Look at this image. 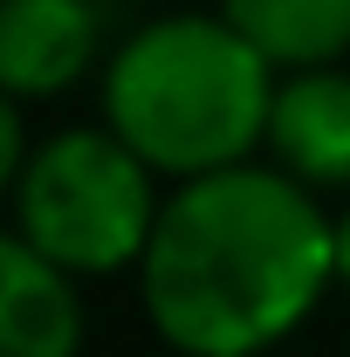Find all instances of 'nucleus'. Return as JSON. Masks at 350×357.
Wrapping results in <instances>:
<instances>
[{"label":"nucleus","instance_id":"1","mask_svg":"<svg viewBox=\"0 0 350 357\" xmlns=\"http://www.w3.org/2000/svg\"><path fill=\"white\" fill-rule=\"evenodd\" d=\"M337 282V220L282 165L185 178L137 261L144 316L178 357H261Z\"/></svg>","mask_w":350,"mask_h":357},{"label":"nucleus","instance_id":"2","mask_svg":"<svg viewBox=\"0 0 350 357\" xmlns=\"http://www.w3.org/2000/svg\"><path fill=\"white\" fill-rule=\"evenodd\" d=\"M275 62L227 14H158L103 62V124L158 178H206L268 144Z\"/></svg>","mask_w":350,"mask_h":357},{"label":"nucleus","instance_id":"3","mask_svg":"<svg viewBox=\"0 0 350 357\" xmlns=\"http://www.w3.org/2000/svg\"><path fill=\"white\" fill-rule=\"evenodd\" d=\"M158 172L110 124L42 137L14 185V234L76 282L137 268L158 234Z\"/></svg>","mask_w":350,"mask_h":357},{"label":"nucleus","instance_id":"4","mask_svg":"<svg viewBox=\"0 0 350 357\" xmlns=\"http://www.w3.org/2000/svg\"><path fill=\"white\" fill-rule=\"evenodd\" d=\"M103 55L96 0H0V89L14 103L69 96Z\"/></svg>","mask_w":350,"mask_h":357},{"label":"nucleus","instance_id":"5","mask_svg":"<svg viewBox=\"0 0 350 357\" xmlns=\"http://www.w3.org/2000/svg\"><path fill=\"white\" fill-rule=\"evenodd\" d=\"M268 151L309 192L350 185V69H296V76H282L275 117H268Z\"/></svg>","mask_w":350,"mask_h":357},{"label":"nucleus","instance_id":"6","mask_svg":"<svg viewBox=\"0 0 350 357\" xmlns=\"http://www.w3.org/2000/svg\"><path fill=\"white\" fill-rule=\"evenodd\" d=\"M76 351H83L76 275H62L14 227H0V357H76Z\"/></svg>","mask_w":350,"mask_h":357},{"label":"nucleus","instance_id":"7","mask_svg":"<svg viewBox=\"0 0 350 357\" xmlns=\"http://www.w3.org/2000/svg\"><path fill=\"white\" fill-rule=\"evenodd\" d=\"M220 14L289 76L350 55V0H220Z\"/></svg>","mask_w":350,"mask_h":357},{"label":"nucleus","instance_id":"8","mask_svg":"<svg viewBox=\"0 0 350 357\" xmlns=\"http://www.w3.org/2000/svg\"><path fill=\"white\" fill-rule=\"evenodd\" d=\"M28 124H21V103L0 89V206H14V185H21V172H28Z\"/></svg>","mask_w":350,"mask_h":357},{"label":"nucleus","instance_id":"9","mask_svg":"<svg viewBox=\"0 0 350 357\" xmlns=\"http://www.w3.org/2000/svg\"><path fill=\"white\" fill-rule=\"evenodd\" d=\"M337 282L350 289V206L337 213Z\"/></svg>","mask_w":350,"mask_h":357}]
</instances>
